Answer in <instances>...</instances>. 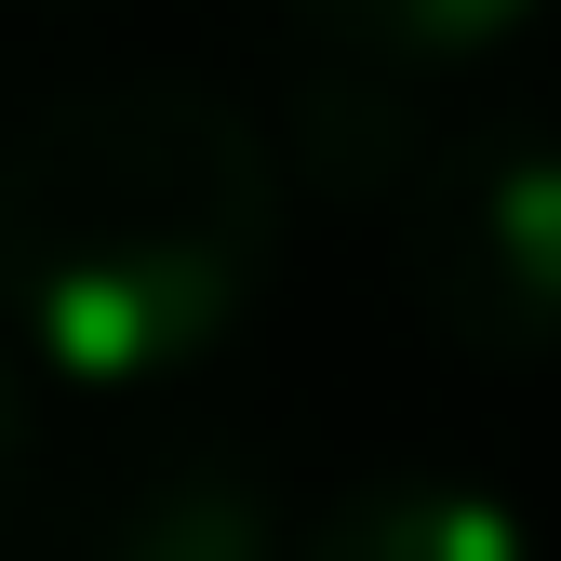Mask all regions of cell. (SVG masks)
Instances as JSON below:
<instances>
[{"mask_svg": "<svg viewBox=\"0 0 561 561\" xmlns=\"http://www.w3.org/2000/svg\"><path fill=\"white\" fill-rule=\"evenodd\" d=\"M280 267V161L215 81H81L0 148V308L67 388H174Z\"/></svg>", "mask_w": 561, "mask_h": 561, "instance_id": "6da1fadb", "label": "cell"}, {"mask_svg": "<svg viewBox=\"0 0 561 561\" xmlns=\"http://www.w3.org/2000/svg\"><path fill=\"white\" fill-rule=\"evenodd\" d=\"M401 295L468 362H561V121H455L401 174Z\"/></svg>", "mask_w": 561, "mask_h": 561, "instance_id": "7a4b0ae2", "label": "cell"}, {"mask_svg": "<svg viewBox=\"0 0 561 561\" xmlns=\"http://www.w3.org/2000/svg\"><path fill=\"white\" fill-rule=\"evenodd\" d=\"M280 495L267 468L228 455V442H187V455H148L121 468L107 495L81 508V535H67V561H280Z\"/></svg>", "mask_w": 561, "mask_h": 561, "instance_id": "3957f363", "label": "cell"}, {"mask_svg": "<svg viewBox=\"0 0 561 561\" xmlns=\"http://www.w3.org/2000/svg\"><path fill=\"white\" fill-rule=\"evenodd\" d=\"M428 81L414 67H375V54H308L295 107H280V148L321 201H347V215H375V201H401V174L428 161Z\"/></svg>", "mask_w": 561, "mask_h": 561, "instance_id": "277c9868", "label": "cell"}, {"mask_svg": "<svg viewBox=\"0 0 561 561\" xmlns=\"http://www.w3.org/2000/svg\"><path fill=\"white\" fill-rule=\"evenodd\" d=\"M280 561H535L522 508L468 468H375L321 522L280 535Z\"/></svg>", "mask_w": 561, "mask_h": 561, "instance_id": "5b68a950", "label": "cell"}, {"mask_svg": "<svg viewBox=\"0 0 561 561\" xmlns=\"http://www.w3.org/2000/svg\"><path fill=\"white\" fill-rule=\"evenodd\" d=\"M548 14V0H295V27L321 54H375V67H414V81H442V67L495 54Z\"/></svg>", "mask_w": 561, "mask_h": 561, "instance_id": "8992f818", "label": "cell"}, {"mask_svg": "<svg viewBox=\"0 0 561 561\" xmlns=\"http://www.w3.org/2000/svg\"><path fill=\"white\" fill-rule=\"evenodd\" d=\"M14 468H27V401H14V375H0V508H14Z\"/></svg>", "mask_w": 561, "mask_h": 561, "instance_id": "52a82bcc", "label": "cell"}]
</instances>
